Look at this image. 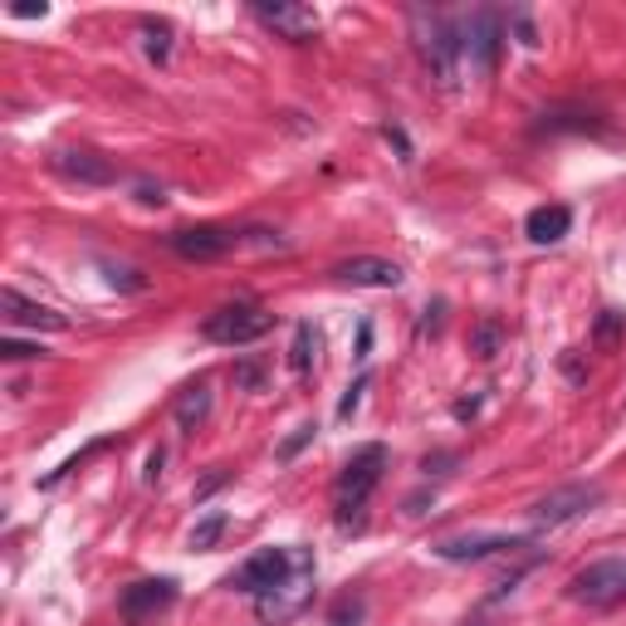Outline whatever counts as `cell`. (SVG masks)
Returning a JSON list of instances; mask_svg holds the SVG:
<instances>
[{"label":"cell","mask_w":626,"mask_h":626,"mask_svg":"<svg viewBox=\"0 0 626 626\" xmlns=\"http://www.w3.org/2000/svg\"><path fill=\"white\" fill-rule=\"evenodd\" d=\"M313 352H318V333H313V323H299V328H294V348H289V372H294V378H309Z\"/></svg>","instance_id":"ac0fdd59"},{"label":"cell","mask_w":626,"mask_h":626,"mask_svg":"<svg viewBox=\"0 0 626 626\" xmlns=\"http://www.w3.org/2000/svg\"><path fill=\"white\" fill-rule=\"evenodd\" d=\"M598 505H602V489H598V485H563V489H553V495H544V499L534 505V524H538V529L572 524V519L592 514Z\"/></svg>","instance_id":"8992f818"},{"label":"cell","mask_w":626,"mask_h":626,"mask_svg":"<svg viewBox=\"0 0 626 626\" xmlns=\"http://www.w3.org/2000/svg\"><path fill=\"white\" fill-rule=\"evenodd\" d=\"M441 323H445V304L436 299L431 309H426V318H421V338H431V333H441Z\"/></svg>","instance_id":"f1b7e54d"},{"label":"cell","mask_w":626,"mask_h":626,"mask_svg":"<svg viewBox=\"0 0 626 626\" xmlns=\"http://www.w3.org/2000/svg\"><path fill=\"white\" fill-rule=\"evenodd\" d=\"M362 612H368V602L362 598H338L333 602V612H328V626H362Z\"/></svg>","instance_id":"44dd1931"},{"label":"cell","mask_w":626,"mask_h":626,"mask_svg":"<svg viewBox=\"0 0 626 626\" xmlns=\"http://www.w3.org/2000/svg\"><path fill=\"white\" fill-rule=\"evenodd\" d=\"M0 358H5V362H25V358H45V348H39V343L5 338V343H0Z\"/></svg>","instance_id":"cb8c5ba5"},{"label":"cell","mask_w":626,"mask_h":626,"mask_svg":"<svg viewBox=\"0 0 626 626\" xmlns=\"http://www.w3.org/2000/svg\"><path fill=\"white\" fill-rule=\"evenodd\" d=\"M275 328V313L265 304H225L216 309L211 318L201 323V333L211 343H225V348H245V343H259L265 333Z\"/></svg>","instance_id":"3957f363"},{"label":"cell","mask_w":626,"mask_h":626,"mask_svg":"<svg viewBox=\"0 0 626 626\" xmlns=\"http://www.w3.org/2000/svg\"><path fill=\"white\" fill-rule=\"evenodd\" d=\"M162 461H166V451L156 445V451L148 455V470H142V479H148V485H156V475H162Z\"/></svg>","instance_id":"4dcf8cb0"},{"label":"cell","mask_w":626,"mask_h":626,"mask_svg":"<svg viewBox=\"0 0 626 626\" xmlns=\"http://www.w3.org/2000/svg\"><path fill=\"white\" fill-rule=\"evenodd\" d=\"M382 470H387V445H358L348 455L338 475V529H362V505L368 495L382 485Z\"/></svg>","instance_id":"7a4b0ae2"},{"label":"cell","mask_w":626,"mask_h":626,"mask_svg":"<svg viewBox=\"0 0 626 626\" xmlns=\"http://www.w3.org/2000/svg\"><path fill=\"white\" fill-rule=\"evenodd\" d=\"M519 548H529V538L465 534V538H445V544H436V558H445V563H479V558H495V553H519Z\"/></svg>","instance_id":"7c38bea8"},{"label":"cell","mask_w":626,"mask_h":626,"mask_svg":"<svg viewBox=\"0 0 626 626\" xmlns=\"http://www.w3.org/2000/svg\"><path fill=\"white\" fill-rule=\"evenodd\" d=\"M225 524H231V519H225V514H221V509H211V514H206V519H201V524H196V529H192V548H196V553L216 548V544H221V534H225Z\"/></svg>","instance_id":"d6986e66"},{"label":"cell","mask_w":626,"mask_h":626,"mask_svg":"<svg viewBox=\"0 0 626 626\" xmlns=\"http://www.w3.org/2000/svg\"><path fill=\"white\" fill-rule=\"evenodd\" d=\"M411 35H416V49H421V65L431 69V79L441 89H455L461 83V59H465L461 25H451L441 10H416Z\"/></svg>","instance_id":"6da1fadb"},{"label":"cell","mask_w":626,"mask_h":626,"mask_svg":"<svg viewBox=\"0 0 626 626\" xmlns=\"http://www.w3.org/2000/svg\"><path fill=\"white\" fill-rule=\"evenodd\" d=\"M142 35H148V59L166 65V55H172V25H166V20H148Z\"/></svg>","instance_id":"ffe728a7"},{"label":"cell","mask_w":626,"mask_h":626,"mask_svg":"<svg viewBox=\"0 0 626 626\" xmlns=\"http://www.w3.org/2000/svg\"><path fill=\"white\" fill-rule=\"evenodd\" d=\"M568 231H572L568 206H538V211H529V221H524V235L534 240V245H558Z\"/></svg>","instance_id":"2e32d148"},{"label":"cell","mask_w":626,"mask_h":626,"mask_svg":"<svg viewBox=\"0 0 626 626\" xmlns=\"http://www.w3.org/2000/svg\"><path fill=\"white\" fill-rule=\"evenodd\" d=\"M0 309H5V318L15 323V328H39V333H65L69 328L65 313L35 304V299H25L20 289H5V294H0Z\"/></svg>","instance_id":"5bb4252c"},{"label":"cell","mask_w":626,"mask_h":626,"mask_svg":"<svg viewBox=\"0 0 626 626\" xmlns=\"http://www.w3.org/2000/svg\"><path fill=\"white\" fill-rule=\"evenodd\" d=\"M103 275H108V285H118V289H142L138 269H118V265H103Z\"/></svg>","instance_id":"4316f807"},{"label":"cell","mask_w":626,"mask_h":626,"mask_svg":"<svg viewBox=\"0 0 626 626\" xmlns=\"http://www.w3.org/2000/svg\"><path fill=\"white\" fill-rule=\"evenodd\" d=\"M235 382H240V387H250V392H259V382H265V368H259L255 358L240 362V368H235Z\"/></svg>","instance_id":"484cf974"},{"label":"cell","mask_w":626,"mask_h":626,"mask_svg":"<svg viewBox=\"0 0 626 626\" xmlns=\"http://www.w3.org/2000/svg\"><path fill=\"white\" fill-rule=\"evenodd\" d=\"M235 245H240V235L225 231V225H186V231L172 235V250H176V255H182V259H196V265L231 255Z\"/></svg>","instance_id":"ba28073f"},{"label":"cell","mask_w":626,"mask_h":626,"mask_svg":"<svg viewBox=\"0 0 626 626\" xmlns=\"http://www.w3.org/2000/svg\"><path fill=\"white\" fill-rule=\"evenodd\" d=\"M49 5H10V15H20V20H35V15H45Z\"/></svg>","instance_id":"836d02e7"},{"label":"cell","mask_w":626,"mask_h":626,"mask_svg":"<svg viewBox=\"0 0 626 626\" xmlns=\"http://www.w3.org/2000/svg\"><path fill=\"white\" fill-rule=\"evenodd\" d=\"M172 602H176V582L172 578H148V582H132V588H123L118 612L128 622H148L162 607H172Z\"/></svg>","instance_id":"8fae6325"},{"label":"cell","mask_w":626,"mask_h":626,"mask_svg":"<svg viewBox=\"0 0 626 626\" xmlns=\"http://www.w3.org/2000/svg\"><path fill=\"white\" fill-rule=\"evenodd\" d=\"M475 348H479V358H495V348H499V328H495V323H485V328L475 333Z\"/></svg>","instance_id":"83f0119b"},{"label":"cell","mask_w":626,"mask_h":626,"mask_svg":"<svg viewBox=\"0 0 626 626\" xmlns=\"http://www.w3.org/2000/svg\"><path fill=\"white\" fill-rule=\"evenodd\" d=\"M368 387H372V372H362V378L352 382L348 392H343V402H338V416H343V421H348V416H352V411H358V406H362V392H368Z\"/></svg>","instance_id":"603a6c76"},{"label":"cell","mask_w":626,"mask_h":626,"mask_svg":"<svg viewBox=\"0 0 626 626\" xmlns=\"http://www.w3.org/2000/svg\"><path fill=\"white\" fill-rule=\"evenodd\" d=\"M514 30H519V39H524V45H529V49H534V45H538L534 25H529V20H524V15H514Z\"/></svg>","instance_id":"1f68e13d"},{"label":"cell","mask_w":626,"mask_h":626,"mask_svg":"<svg viewBox=\"0 0 626 626\" xmlns=\"http://www.w3.org/2000/svg\"><path fill=\"white\" fill-rule=\"evenodd\" d=\"M465 626H485V622H465Z\"/></svg>","instance_id":"e575fe53"},{"label":"cell","mask_w":626,"mask_h":626,"mask_svg":"<svg viewBox=\"0 0 626 626\" xmlns=\"http://www.w3.org/2000/svg\"><path fill=\"white\" fill-rule=\"evenodd\" d=\"M225 479H231V470H211V475H206V479H201V485H196V499H211V495H216V489H221V485H225Z\"/></svg>","instance_id":"f546056e"},{"label":"cell","mask_w":626,"mask_h":626,"mask_svg":"<svg viewBox=\"0 0 626 626\" xmlns=\"http://www.w3.org/2000/svg\"><path fill=\"white\" fill-rule=\"evenodd\" d=\"M172 416H176V426L192 436L196 426L211 416V387H206V382H186V387L176 392V402H172Z\"/></svg>","instance_id":"e0dca14e"},{"label":"cell","mask_w":626,"mask_h":626,"mask_svg":"<svg viewBox=\"0 0 626 626\" xmlns=\"http://www.w3.org/2000/svg\"><path fill=\"white\" fill-rule=\"evenodd\" d=\"M313 431H318V426H313V421H304V426H299V431L289 436L285 445H279V461H294V455H299V451H304V445L313 441Z\"/></svg>","instance_id":"d4e9b609"},{"label":"cell","mask_w":626,"mask_h":626,"mask_svg":"<svg viewBox=\"0 0 626 626\" xmlns=\"http://www.w3.org/2000/svg\"><path fill=\"white\" fill-rule=\"evenodd\" d=\"M55 166L69 176V182H83V186H108L113 182V162L89 148H65L55 152Z\"/></svg>","instance_id":"9a60e30c"},{"label":"cell","mask_w":626,"mask_h":626,"mask_svg":"<svg viewBox=\"0 0 626 626\" xmlns=\"http://www.w3.org/2000/svg\"><path fill=\"white\" fill-rule=\"evenodd\" d=\"M138 201H148V206H162L166 196H162V186H148V182H142V186H138Z\"/></svg>","instance_id":"d6a6232c"},{"label":"cell","mask_w":626,"mask_h":626,"mask_svg":"<svg viewBox=\"0 0 626 626\" xmlns=\"http://www.w3.org/2000/svg\"><path fill=\"white\" fill-rule=\"evenodd\" d=\"M299 558H304V548H259V553H250V558L231 572V588L265 598L269 588H279V582L299 568Z\"/></svg>","instance_id":"277c9868"},{"label":"cell","mask_w":626,"mask_h":626,"mask_svg":"<svg viewBox=\"0 0 626 626\" xmlns=\"http://www.w3.org/2000/svg\"><path fill=\"white\" fill-rule=\"evenodd\" d=\"M309 582H313V553L304 548V558H299V568L289 572L279 588H269L265 598H259V617H269V622H285V617H294L299 607L309 602Z\"/></svg>","instance_id":"52a82bcc"},{"label":"cell","mask_w":626,"mask_h":626,"mask_svg":"<svg viewBox=\"0 0 626 626\" xmlns=\"http://www.w3.org/2000/svg\"><path fill=\"white\" fill-rule=\"evenodd\" d=\"M255 15L265 20L269 30H279L285 39H294V45H304V39L318 35V10L313 5H289V0H255Z\"/></svg>","instance_id":"9c48e42d"},{"label":"cell","mask_w":626,"mask_h":626,"mask_svg":"<svg viewBox=\"0 0 626 626\" xmlns=\"http://www.w3.org/2000/svg\"><path fill=\"white\" fill-rule=\"evenodd\" d=\"M461 39H465V55L479 74H489L499 59V15L495 10H475V15L461 25Z\"/></svg>","instance_id":"30bf717a"},{"label":"cell","mask_w":626,"mask_h":626,"mask_svg":"<svg viewBox=\"0 0 626 626\" xmlns=\"http://www.w3.org/2000/svg\"><path fill=\"white\" fill-rule=\"evenodd\" d=\"M333 275L343 279V285L352 289H402V265H392V259H378V255H362V259H348V265H338Z\"/></svg>","instance_id":"4fadbf2b"},{"label":"cell","mask_w":626,"mask_h":626,"mask_svg":"<svg viewBox=\"0 0 626 626\" xmlns=\"http://www.w3.org/2000/svg\"><path fill=\"white\" fill-rule=\"evenodd\" d=\"M568 592L582 607H598V612L617 607V602H626V558H602L592 568H582Z\"/></svg>","instance_id":"5b68a950"},{"label":"cell","mask_w":626,"mask_h":626,"mask_svg":"<svg viewBox=\"0 0 626 626\" xmlns=\"http://www.w3.org/2000/svg\"><path fill=\"white\" fill-rule=\"evenodd\" d=\"M622 333H626V313L607 309V313H602V318H598V343H602V348H617V343H622Z\"/></svg>","instance_id":"7402d4cb"}]
</instances>
